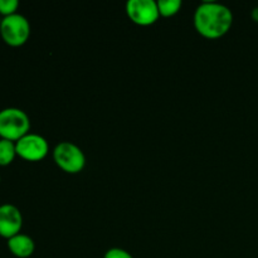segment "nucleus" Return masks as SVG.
Returning <instances> with one entry per match:
<instances>
[{
    "label": "nucleus",
    "instance_id": "nucleus-11",
    "mask_svg": "<svg viewBox=\"0 0 258 258\" xmlns=\"http://www.w3.org/2000/svg\"><path fill=\"white\" fill-rule=\"evenodd\" d=\"M18 7H19L18 0H0V14L4 17L15 14Z\"/></svg>",
    "mask_w": 258,
    "mask_h": 258
},
{
    "label": "nucleus",
    "instance_id": "nucleus-10",
    "mask_svg": "<svg viewBox=\"0 0 258 258\" xmlns=\"http://www.w3.org/2000/svg\"><path fill=\"white\" fill-rule=\"evenodd\" d=\"M180 7V0H159L158 2L159 13L161 15H164V17H171V15H174L175 13H178Z\"/></svg>",
    "mask_w": 258,
    "mask_h": 258
},
{
    "label": "nucleus",
    "instance_id": "nucleus-5",
    "mask_svg": "<svg viewBox=\"0 0 258 258\" xmlns=\"http://www.w3.org/2000/svg\"><path fill=\"white\" fill-rule=\"evenodd\" d=\"M17 155L28 161H39L48 154V143L37 134H27L15 143Z\"/></svg>",
    "mask_w": 258,
    "mask_h": 258
},
{
    "label": "nucleus",
    "instance_id": "nucleus-12",
    "mask_svg": "<svg viewBox=\"0 0 258 258\" xmlns=\"http://www.w3.org/2000/svg\"><path fill=\"white\" fill-rule=\"evenodd\" d=\"M103 258H134L128 252L121 248H111L106 252Z\"/></svg>",
    "mask_w": 258,
    "mask_h": 258
},
{
    "label": "nucleus",
    "instance_id": "nucleus-1",
    "mask_svg": "<svg viewBox=\"0 0 258 258\" xmlns=\"http://www.w3.org/2000/svg\"><path fill=\"white\" fill-rule=\"evenodd\" d=\"M233 15L224 5L218 3H203L194 14L197 30L207 38H218L226 34L232 27Z\"/></svg>",
    "mask_w": 258,
    "mask_h": 258
},
{
    "label": "nucleus",
    "instance_id": "nucleus-2",
    "mask_svg": "<svg viewBox=\"0 0 258 258\" xmlns=\"http://www.w3.org/2000/svg\"><path fill=\"white\" fill-rule=\"evenodd\" d=\"M30 121L27 113L20 108L9 107L0 111V138L18 141L28 134Z\"/></svg>",
    "mask_w": 258,
    "mask_h": 258
},
{
    "label": "nucleus",
    "instance_id": "nucleus-7",
    "mask_svg": "<svg viewBox=\"0 0 258 258\" xmlns=\"http://www.w3.org/2000/svg\"><path fill=\"white\" fill-rule=\"evenodd\" d=\"M23 226L22 213L13 204H3L0 206V236L4 238L19 234Z\"/></svg>",
    "mask_w": 258,
    "mask_h": 258
},
{
    "label": "nucleus",
    "instance_id": "nucleus-3",
    "mask_svg": "<svg viewBox=\"0 0 258 258\" xmlns=\"http://www.w3.org/2000/svg\"><path fill=\"white\" fill-rule=\"evenodd\" d=\"M30 34V25L27 18L20 14L4 17L0 22V35L7 44L19 47L28 40Z\"/></svg>",
    "mask_w": 258,
    "mask_h": 258
},
{
    "label": "nucleus",
    "instance_id": "nucleus-13",
    "mask_svg": "<svg viewBox=\"0 0 258 258\" xmlns=\"http://www.w3.org/2000/svg\"><path fill=\"white\" fill-rule=\"evenodd\" d=\"M252 18H253L256 22H258V8H254V9L252 10Z\"/></svg>",
    "mask_w": 258,
    "mask_h": 258
},
{
    "label": "nucleus",
    "instance_id": "nucleus-4",
    "mask_svg": "<svg viewBox=\"0 0 258 258\" xmlns=\"http://www.w3.org/2000/svg\"><path fill=\"white\" fill-rule=\"evenodd\" d=\"M53 158L55 163L67 173H78L86 164L85 154L77 145L72 143H60L55 146L53 151Z\"/></svg>",
    "mask_w": 258,
    "mask_h": 258
},
{
    "label": "nucleus",
    "instance_id": "nucleus-14",
    "mask_svg": "<svg viewBox=\"0 0 258 258\" xmlns=\"http://www.w3.org/2000/svg\"><path fill=\"white\" fill-rule=\"evenodd\" d=\"M0 180H2V178H0Z\"/></svg>",
    "mask_w": 258,
    "mask_h": 258
},
{
    "label": "nucleus",
    "instance_id": "nucleus-9",
    "mask_svg": "<svg viewBox=\"0 0 258 258\" xmlns=\"http://www.w3.org/2000/svg\"><path fill=\"white\" fill-rule=\"evenodd\" d=\"M17 155L15 144L10 140L0 139V166H7Z\"/></svg>",
    "mask_w": 258,
    "mask_h": 258
},
{
    "label": "nucleus",
    "instance_id": "nucleus-8",
    "mask_svg": "<svg viewBox=\"0 0 258 258\" xmlns=\"http://www.w3.org/2000/svg\"><path fill=\"white\" fill-rule=\"evenodd\" d=\"M8 247L14 256L27 258L34 252V242L27 234H17L8 239Z\"/></svg>",
    "mask_w": 258,
    "mask_h": 258
},
{
    "label": "nucleus",
    "instance_id": "nucleus-6",
    "mask_svg": "<svg viewBox=\"0 0 258 258\" xmlns=\"http://www.w3.org/2000/svg\"><path fill=\"white\" fill-rule=\"evenodd\" d=\"M126 12L134 23L140 25L153 24L160 14L158 3L154 0H130L126 4Z\"/></svg>",
    "mask_w": 258,
    "mask_h": 258
}]
</instances>
